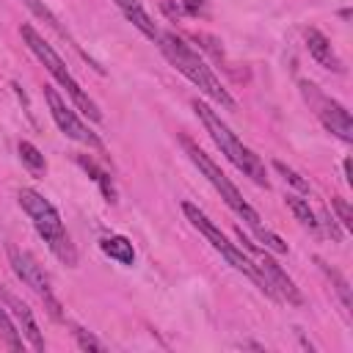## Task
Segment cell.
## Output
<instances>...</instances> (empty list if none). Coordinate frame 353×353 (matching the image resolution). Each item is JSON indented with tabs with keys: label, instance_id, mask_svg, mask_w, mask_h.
<instances>
[{
	"label": "cell",
	"instance_id": "1",
	"mask_svg": "<svg viewBox=\"0 0 353 353\" xmlns=\"http://www.w3.org/2000/svg\"><path fill=\"white\" fill-rule=\"evenodd\" d=\"M157 47L160 52L165 55V61L179 72L185 74L204 97H210L215 105L221 108H234V97L221 85V80L215 77V72L207 66V61L176 33L171 30H160V39H157Z\"/></svg>",
	"mask_w": 353,
	"mask_h": 353
},
{
	"label": "cell",
	"instance_id": "2",
	"mask_svg": "<svg viewBox=\"0 0 353 353\" xmlns=\"http://www.w3.org/2000/svg\"><path fill=\"white\" fill-rule=\"evenodd\" d=\"M190 108L196 110V116L201 119V124H204V130L210 132V138L215 141V146L221 149V154L243 174V176H248L251 182H256L259 188H268L270 182H268V174H265V163L259 160V154H254V149H248L232 130H229V124L207 105V102H201V99H193L190 102Z\"/></svg>",
	"mask_w": 353,
	"mask_h": 353
},
{
	"label": "cell",
	"instance_id": "3",
	"mask_svg": "<svg viewBox=\"0 0 353 353\" xmlns=\"http://www.w3.org/2000/svg\"><path fill=\"white\" fill-rule=\"evenodd\" d=\"M17 199H19V207L25 210V215L30 218L33 229L39 232V237L50 245V251H52L66 268H74V265H77V248H74V243H72V237H69V232H66V226H63L58 210L52 207V201H47V199H44L39 190H33V188H19Z\"/></svg>",
	"mask_w": 353,
	"mask_h": 353
},
{
	"label": "cell",
	"instance_id": "4",
	"mask_svg": "<svg viewBox=\"0 0 353 353\" xmlns=\"http://www.w3.org/2000/svg\"><path fill=\"white\" fill-rule=\"evenodd\" d=\"M19 33H22V41L28 44V50L44 63V69L52 74V80L69 94V99L74 102V108L83 113V116H88L91 121H102V110H99V105L83 91V85L74 80V74L69 72V66L63 63V58L52 50V44H47L44 41V36L33 28V25H22L19 28Z\"/></svg>",
	"mask_w": 353,
	"mask_h": 353
},
{
	"label": "cell",
	"instance_id": "5",
	"mask_svg": "<svg viewBox=\"0 0 353 353\" xmlns=\"http://www.w3.org/2000/svg\"><path fill=\"white\" fill-rule=\"evenodd\" d=\"M182 212H185V218H188V221H190V223H193V226L207 237V243H210V245H212V248H215V251H218V254H221V256H223L234 270H240L245 279H251V281H254V284H256L268 298L279 301V298H276V292H273V290L268 287V281L262 279V273L256 270V265L248 259V254H245L240 245L229 243V237H226V234H223V232H221V229L207 218V212H201V210H199L196 204H190V201H182Z\"/></svg>",
	"mask_w": 353,
	"mask_h": 353
},
{
	"label": "cell",
	"instance_id": "6",
	"mask_svg": "<svg viewBox=\"0 0 353 353\" xmlns=\"http://www.w3.org/2000/svg\"><path fill=\"white\" fill-rule=\"evenodd\" d=\"M182 146H185L188 157L193 160V165H196V168H199V171L207 176V182H210V185H212V188L221 193V199L226 201V207H229V210H232L237 218H243V221H245L251 229H254V226H262V223H259V221H262V218H259V212H256V210H254V207H251V204L243 199V193H240V190L232 185V179H229V176L221 171V165H218V163H215V160H212L207 152H201V149H199V146H196L190 138H182Z\"/></svg>",
	"mask_w": 353,
	"mask_h": 353
},
{
	"label": "cell",
	"instance_id": "7",
	"mask_svg": "<svg viewBox=\"0 0 353 353\" xmlns=\"http://www.w3.org/2000/svg\"><path fill=\"white\" fill-rule=\"evenodd\" d=\"M298 88H301V97L306 99L309 110L320 119V124H323L331 135H336L339 141L353 143V121H350L347 108H345L342 102H336L334 97L323 94V91H320L314 83H309V80H301Z\"/></svg>",
	"mask_w": 353,
	"mask_h": 353
},
{
	"label": "cell",
	"instance_id": "8",
	"mask_svg": "<svg viewBox=\"0 0 353 353\" xmlns=\"http://www.w3.org/2000/svg\"><path fill=\"white\" fill-rule=\"evenodd\" d=\"M237 240H240V248L248 254V259H251V262L256 265V270L262 273V279L268 281V287L276 292V298H279V301H287V303H292V306H301V303H303L301 290H298L295 281L281 270V265L268 254V248H262V245H256L251 237H245L243 229H237Z\"/></svg>",
	"mask_w": 353,
	"mask_h": 353
},
{
	"label": "cell",
	"instance_id": "9",
	"mask_svg": "<svg viewBox=\"0 0 353 353\" xmlns=\"http://www.w3.org/2000/svg\"><path fill=\"white\" fill-rule=\"evenodd\" d=\"M8 262H11L14 273L22 279V284H28V287L41 298V303H44L47 312H50V317H52V320H63V306H61V301L55 298V292H52V287H50V279H47L44 268L36 262V256H33L30 251H22V248H17V245H8Z\"/></svg>",
	"mask_w": 353,
	"mask_h": 353
},
{
	"label": "cell",
	"instance_id": "10",
	"mask_svg": "<svg viewBox=\"0 0 353 353\" xmlns=\"http://www.w3.org/2000/svg\"><path fill=\"white\" fill-rule=\"evenodd\" d=\"M44 99H47V108H50V113H52L58 130H61L66 138H72V141H77V143H83V146H88V149H102L99 135L66 105V99H63L55 88L44 85Z\"/></svg>",
	"mask_w": 353,
	"mask_h": 353
},
{
	"label": "cell",
	"instance_id": "11",
	"mask_svg": "<svg viewBox=\"0 0 353 353\" xmlns=\"http://www.w3.org/2000/svg\"><path fill=\"white\" fill-rule=\"evenodd\" d=\"M0 298H3V306H6V312L8 314H14L17 317V323H19V334L30 342V347L33 350H44V336H41V331H39V325H36V320H33V312L14 295V292H8L3 284H0Z\"/></svg>",
	"mask_w": 353,
	"mask_h": 353
},
{
	"label": "cell",
	"instance_id": "12",
	"mask_svg": "<svg viewBox=\"0 0 353 353\" xmlns=\"http://www.w3.org/2000/svg\"><path fill=\"white\" fill-rule=\"evenodd\" d=\"M303 39H306L309 55H312L320 66H325V69H331V72H336V74L345 72V63H342V58L334 52V47H331V41H328L325 33H320L317 28H306V30H303Z\"/></svg>",
	"mask_w": 353,
	"mask_h": 353
},
{
	"label": "cell",
	"instance_id": "13",
	"mask_svg": "<svg viewBox=\"0 0 353 353\" xmlns=\"http://www.w3.org/2000/svg\"><path fill=\"white\" fill-rule=\"evenodd\" d=\"M116 3V8L149 39V41H154L157 44V39H160V28L154 25V19L146 14V8H143V3L141 0H113Z\"/></svg>",
	"mask_w": 353,
	"mask_h": 353
},
{
	"label": "cell",
	"instance_id": "14",
	"mask_svg": "<svg viewBox=\"0 0 353 353\" xmlns=\"http://www.w3.org/2000/svg\"><path fill=\"white\" fill-rule=\"evenodd\" d=\"M99 248H102L110 259H116L119 265H132V262H135V248H132V243H130L127 237H121V234L102 237V240H99Z\"/></svg>",
	"mask_w": 353,
	"mask_h": 353
},
{
	"label": "cell",
	"instance_id": "15",
	"mask_svg": "<svg viewBox=\"0 0 353 353\" xmlns=\"http://www.w3.org/2000/svg\"><path fill=\"white\" fill-rule=\"evenodd\" d=\"M17 152H19V160H22V165L33 174V176H44V171H47V160H44V154L30 143V141H19V146H17Z\"/></svg>",
	"mask_w": 353,
	"mask_h": 353
},
{
	"label": "cell",
	"instance_id": "16",
	"mask_svg": "<svg viewBox=\"0 0 353 353\" xmlns=\"http://www.w3.org/2000/svg\"><path fill=\"white\" fill-rule=\"evenodd\" d=\"M284 201H287V207L292 210V215H295V218H298L309 232H314V234L320 232V221H317V215H314V210L309 207V201H306V199H298V196L287 193V199H284Z\"/></svg>",
	"mask_w": 353,
	"mask_h": 353
},
{
	"label": "cell",
	"instance_id": "17",
	"mask_svg": "<svg viewBox=\"0 0 353 353\" xmlns=\"http://www.w3.org/2000/svg\"><path fill=\"white\" fill-rule=\"evenodd\" d=\"M77 163H80V165H83V168L91 174V179H94V182L102 188V196H105V199L113 204V201H116V188H113V179L108 176V171H102V168H99V165H97L91 157H83V154L77 157Z\"/></svg>",
	"mask_w": 353,
	"mask_h": 353
},
{
	"label": "cell",
	"instance_id": "18",
	"mask_svg": "<svg viewBox=\"0 0 353 353\" xmlns=\"http://www.w3.org/2000/svg\"><path fill=\"white\" fill-rule=\"evenodd\" d=\"M317 265H320V270H323V273L331 279V284H334V290H336V295H339V301H342L345 312H350V309H353V298H350V287H347L345 276H342L339 270H334L331 265H325L323 259H317Z\"/></svg>",
	"mask_w": 353,
	"mask_h": 353
},
{
	"label": "cell",
	"instance_id": "19",
	"mask_svg": "<svg viewBox=\"0 0 353 353\" xmlns=\"http://www.w3.org/2000/svg\"><path fill=\"white\" fill-rule=\"evenodd\" d=\"M0 336L11 350H22V334L17 328V323L11 320V314L6 312V306L0 303Z\"/></svg>",
	"mask_w": 353,
	"mask_h": 353
},
{
	"label": "cell",
	"instance_id": "20",
	"mask_svg": "<svg viewBox=\"0 0 353 353\" xmlns=\"http://www.w3.org/2000/svg\"><path fill=\"white\" fill-rule=\"evenodd\" d=\"M273 168H276V171H279V174L284 176V182H290V185H292L295 190H301V193H312L309 182H306V179H303V176H301L298 171H292L290 165H284L281 160H273Z\"/></svg>",
	"mask_w": 353,
	"mask_h": 353
},
{
	"label": "cell",
	"instance_id": "21",
	"mask_svg": "<svg viewBox=\"0 0 353 353\" xmlns=\"http://www.w3.org/2000/svg\"><path fill=\"white\" fill-rule=\"evenodd\" d=\"M254 234H256V240H262V243H265V248H268V251H273V254H287V251H290V248H287V243H284L279 234H273L270 229L254 226Z\"/></svg>",
	"mask_w": 353,
	"mask_h": 353
},
{
	"label": "cell",
	"instance_id": "22",
	"mask_svg": "<svg viewBox=\"0 0 353 353\" xmlns=\"http://www.w3.org/2000/svg\"><path fill=\"white\" fill-rule=\"evenodd\" d=\"M331 207H334V212H336L339 223H342L345 229H353V212H350V204H347L345 199L334 196V199H331Z\"/></svg>",
	"mask_w": 353,
	"mask_h": 353
},
{
	"label": "cell",
	"instance_id": "23",
	"mask_svg": "<svg viewBox=\"0 0 353 353\" xmlns=\"http://www.w3.org/2000/svg\"><path fill=\"white\" fill-rule=\"evenodd\" d=\"M74 339H77V347H83V350H105L102 342L94 339L91 334H85L83 328H74Z\"/></svg>",
	"mask_w": 353,
	"mask_h": 353
},
{
	"label": "cell",
	"instance_id": "24",
	"mask_svg": "<svg viewBox=\"0 0 353 353\" xmlns=\"http://www.w3.org/2000/svg\"><path fill=\"white\" fill-rule=\"evenodd\" d=\"M201 11H204V0H182V14L199 17Z\"/></svg>",
	"mask_w": 353,
	"mask_h": 353
},
{
	"label": "cell",
	"instance_id": "25",
	"mask_svg": "<svg viewBox=\"0 0 353 353\" xmlns=\"http://www.w3.org/2000/svg\"><path fill=\"white\" fill-rule=\"evenodd\" d=\"M342 165H345V179H347V185H350V182H353V176H350V157H347Z\"/></svg>",
	"mask_w": 353,
	"mask_h": 353
}]
</instances>
